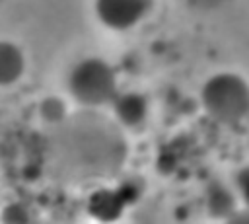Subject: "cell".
I'll list each match as a JSON object with an SVG mask.
<instances>
[{"instance_id":"6da1fadb","label":"cell","mask_w":249,"mask_h":224,"mask_svg":"<svg viewBox=\"0 0 249 224\" xmlns=\"http://www.w3.org/2000/svg\"><path fill=\"white\" fill-rule=\"evenodd\" d=\"M200 103L212 121L237 125L249 117V84L233 72H218L204 82Z\"/></svg>"},{"instance_id":"7a4b0ae2","label":"cell","mask_w":249,"mask_h":224,"mask_svg":"<svg viewBox=\"0 0 249 224\" xmlns=\"http://www.w3.org/2000/svg\"><path fill=\"white\" fill-rule=\"evenodd\" d=\"M68 93L86 107L109 105L119 92L115 68L99 56H86L78 60L66 78Z\"/></svg>"},{"instance_id":"3957f363","label":"cell","mask_w":249,"mask_h":224,"mask_svg":"<svg viewBox=\"0 0 249 224\" xmlns=\"http://www.w3.org/2000/svg\"><path fill=\"white\" fill-rule=\"evenodd\" d=\"M95 18L113 31L138 25L150 12V0H93Z\"/></svg>"},{"instance_id":"277c9868","label":"cell","mask_w":249,"mask_h":224,"mask_svg":"<svg viewBox=\"0 0 249 224\" xmlns=\"http://www.w3.org/2000/svg\"><path fill=\"white\" fill-rule=\"evenodd\" d=\"M109 105H111L115 119L126 129L142 127L150 113L148 99L140 92H134V90H119Z\"/></svg>"},{"instance_id":"5b68a950","label":"cell","mask_w":249,"mask_h":224,"mask_svg":"<svg viewBox=\"0 0 249 224\" xmlns=\"http://www.w3.org/2000/svg\"><path fill=\"white\" fill-rule=\"evenodd\" d=\"M202 201L206 212L212 218H220V220H226L231 212H235L239 203L233 185H228L222 179H210L204 185Z\"/></svg>"},{"instance_id":"8992f818","label":"cell","mask_w":249,"mask_h":224,"mask_svg":"<svg viewBox=\"0 0 249 224\" xmlns=\"http://www.w3.org/2000/svg\"><path fill=\"white\" fill-rule=\"evenodd\" d=\"M25 70L23 51L12 41H0V88L16 84Z\"/></svg>"},{"instance_id":"52a82bcc","label":"cell","mask_w":249,"mask_h":224,"mask_svg":"<svg viewBox=\"0 0 249 224\" xmlns=\"http://www.w3.org/2000/svg\"><path fill=\"white\" fill-rule=\"evenodd\" d=\"M124 195L121 191H97L91 197V212L97 218H115L121 212L124 203Z\"/></svg>"},{"instance_id":"ba28073f","label":"cell","mask_w":249,"mask_h":224,"mask_svg":"<svg viewBox=\"0 0 249 224\" xmlns=\"http://www.w3.org/2000/svg\"><path fill=\"white\" fill-rule=\"evenodd\" d=\"M233 189H235L239 203H243V206L249 208V166L237 169L233 177Z\"/></svg>"},{"instance_id":"9c48e42d","label":"cell","mask_w":249,"mask_h":224,"mask_svg":"<svg viewBox=\"0 0 249 224\" xmlns=\"http://www.w3.org/2000/svg\"><path fill=\"white\" fill-rule=\"evenodd\" d=\"M2 220H4V224H27L29 212L23 205H10L4 208Z\"/></svg>"},{"instance_id":"30bf717a","label":"cell","mask_w":249,"mask_h":224,"mask_svg":"<svg viewBox=\"0 0 249 224\" xmlns=\"http://www.w3.org/2000/svg\"><path fill=\"white\" fill-rule=\"evenodd\" d=\"M224 224H249V208L243 206V208H237L235 212H231Z\"/></svg>"}]
</instances>
